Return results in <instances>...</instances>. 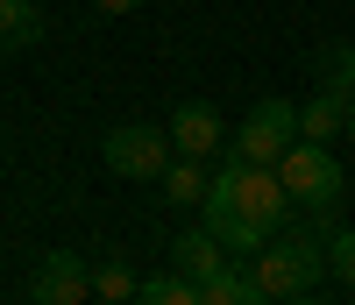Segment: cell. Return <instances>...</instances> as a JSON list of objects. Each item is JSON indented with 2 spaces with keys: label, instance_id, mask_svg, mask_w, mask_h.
Here are the masks:
<instances>
[{
  "label": "cell",
  "instance_id": "cell-11",
  "mask_svg": "<svg viewBox=\"0 0 355 305\" xmlns=\"http://www.w3.org/2000/svg\"><path fill=\"white\" fill-rule=\"evenodd\" d=\"M157 185H164L171 206H206V185H214V177L199 171V157H171V171L157 177Z\"/></svg>",
  "mask_w": 355,
  "mask_h": 305
},
{
  "label": "cell",
  "instance_id": "cell-17",
  "mask_svg": "<svg viewBox=\"0 0 355 305\" xmlns=\"http://www.w3.org/2000/svg\"><path fill=\"white\" fill-rule=\"evenodd\" d=\"M327 270L355 291V227H334V234H327Z\"/></svg>",
  "mask_w": 355,
  "mask_h": 305
},
{
  "label": "cell",
  "instance_id": "cell-7",
  "mask_svg": "<svg viewBox=\"0 0 355 305\" xmlns=\"http://www.w3.org/2000/svg\"><path fill=\"white\" fill-rule=\"evenodd\" d=\"M220 135H227V128H220V114L206 107V100H185V107L171 114V149H178V157H199V164H206V157L220 149Z\"/></svg>",
  "mask_w": 355,
  "mask_h": 305
},
{
  "label": "cell",
  "instance_id": "cell-2",
  "mask_svg": "<svg viewBox=\"0 0 355 305\" xmlns=\"http://www.w3.org/2000/svg\"><path fill=\"white\" fill-rule=\"evenodd\" d=\"M249 277L263 284V298H306L320 277H327V234L313 241V220L291 227V234H270L249 263Z\"/></svg>",
  "mask_w": 355,
  "mask_h": 305
},
{
  "label": "cell",
  "instance_id": "cell-4",
  "mask_svg": "<svg viewBox=\"0 0 355 305\" xmlns=\"http://www.w3.org/2000/svg\"><path fill=\"white\" fill-rule=\"evenodd\" d=\"M171 128H142V121H121V128H107V171L114 177H135V185H157L171 171Z\"/></svg>",
  "mask_w": 355,
  "mask_h": 305
},
{
  "label": "cell",
  "instance_id": "cell-15",
  "mask_svg": "<svg viewBox=\"0 0 355 305\" xmlns=\"http://www.w3.org/2000/svg\"><path fill=\"white\" fill-rule=\"evenodd\" d=\"M43 36V15L28 0H0V50H28Z\"/></svg>",
  "mask_w": 355,
  "mask_h": 305
},
{
  "label": "cell",
  "instance_id": "cell-16",
  "mask_svg": "<svg viewBox=\"0 0 355 305\" xmlns=\"http://www.w3.org/2000/svg\"><path fill=\"white\" fill-rule=\"evenodd\" d=\"M135 305H199V284L185 277V270H171V277H142Z\"/></svg>",
  "mask_w": 355,
  "mask_h": 305
},
{
  "label": "cell",
  "instance_id": "cell-13",
  "mask_svg": "<svg viewBox=\"0 0 355 305\" xmlns=\"http://www.w3.org/2000/svg\"><path fill=\"white\" fill-rule=\"evenodd\" d=\"M199 305H263V284L249 270H220V277L199 284Z\"/></svg>",
  "mask_w": 355,
  "mask_h": 305
},
{
  "label": "cell",
  "instance_id": "cell-20",
  "mask_svg": "<svg viewBox=\"0 0 355 305\" xmlns=\"http://www.w3.org/2000/svg\"><path fill=\"white\" fill-rule=\"evenodd\" d=\"M348 135H355V107H348Z\"/></svg>",
  "mask_w": 355,
  "mask_h": 305
},
{
  "label": "cell",
  "instance_id": "cell-5",
  "mask_svg": "<svg viewBox=\"0 0 355 305\" xmlns=\"http://www.w3.org/2000/svg\"><path fill=\"white\" fill-rule=\"evenodd\" d=\"M299 142V107L291 100H256L249 107V121L234 128V157L242 164H270L277 171V157Z\"/></svg>",
  "mask_w": 355,
  "mask_h": 305
},
{
  "label": "cell",
  "instance_id": "cell-14",
  "mask_svg": "<svg viewBox=\"0 0 355 305\" xmlns=\"http://www.w3.org/2000/svg\"><path fill=\"white\" fill-rule=\"evenodd\" d=\"M206 227H214L220 249H234V256H256L263 241H270V227H256L249 213H206Z\"/></svg>",
  "mask_w": 355,
  "mask_h": 305
},
{
  "label": "cell",
  "instance_id": "cell-3",
  "mask_svg": "<svg viewBox=\"0 0 355 305\" xmlns=\"http://www.w3.org/2000/svg\"><path fill=\"white\" fill-rule=\"evenodd\" d=\"M277 177H284L291 206H306L313 220H327V213L341 206V192H348V177H341V164H334V149H327V142H306V135L277 157Z\"/></svg>",
  "mask_w": 355,
  "mask_h": 305
},
{
  "label": "cell",
  "instance_id": "cell-9",
  "mask_svg": "<svg viewBox=\"0 0 355 305\" xmlns=\"http://www.w3.org/2000/svg\"><path fill=\"white\" fill-rule=\"evenodd\" d=\"M299 135H306V142H334V135H348V100H334L327 85H313V100L299 107Z\"/></svg>",
  "mask_w": 355,
  "mask_h": 305
},
{
  "label": "cell",
  "instance_id": "cell-19",
  "mask_svg": "<svg viewBox=\"0 0 355 305\" xmlns=\"http://www.w3.org/2000/svg\"><path fill=\"white\" fill-rule=\"evenodd\" d=\"M284 305H327V298H313V291H306V298H284Z\"/></svg>",
  "mask_w": 355,
  "mask_h": 305
},
{
  "label": "cell",
  "instance_id": "cell-12",
  "mask_svg": "<svg viewBox=\"0 0 355 305\" xmlns=\"http://www.w3.org/2000/svg\"><path fill=\"white\" fill-rule=\"evenodd\" d=\"M135 291H142V277L128 270V256H100V263H93V298H107V305H135Z\"/></svg>",
  "mask_w": 355,
  "mask_h": 305
},
{
  "label": "cell",
  "instance_id": "cell-18",
  "mask_svg": "<svg viewBox=\"0 0 355 305\" xmlns=\"http://www.w3.org/2000/svg\"><path fill=\"white\" fill-rule=\"evenodd\" d=\"M100 15H128V8H142V0H93Z\"/></svg>",
  "mask_w": 355,
  "mask_h": 305
},
{
  "label": "cell",
  "instance_id": "cell-1",
  "mask_svg": "<svg viewBox=\"0 0 355 305\" xmlns=\"http://www.w3.org/2000/svg\"><path fill=\"white\" fill-rule=\"evenodd\" d=\"M206 213H249L256 227L284 234L291 192H284V177H277L270 164H242V157H234L227 171H214V185H206Z\"/></svg>",
  "mask_w": 355,
  "mask_h": 305
},
{
  "label": "cell",
  "instance_id": "cell-6",
  "mask_svg": "<svg viewBox=\"0 0 355 305\" xmlns=\"http://www.w3.org/2000/svg\"><path fill=\"white\" fill-rule=\"evenodd\" d=\"M85 291H93V270H85V256H71V249H50L36 263V277H28V298L36 305H85Z\"/></svg>",
  "mask_w": 355,
  "mask_h": 305
},
{
  "label": "cell",
  "instance_id": "cell-10",
  "mask_svg": "<svg viewBox=\"0 0 355 305\" xmlns=\"http://www.w3.org/2000/svg\"><path fill=\"white\" fill-rule=\"evenodd\" d=\"M313 78L327 85L334 100H348V107H355V50H348V43H327V50H313Z\"/></svg>",
  "mask_w": 355,
  "mask_h": 305
},
{
  "label": "cell",
  "instance_id": "cell-8",
  "mask_svg": "<svg viewBox=\"0 0 355 305\" xmlns=\"http://www.w3.org/2000/svg\"><path fill=\"white\" fill-rule=\"evenodd\" d=\"M171 263L185 270L192 284H206V277H220V270H227V249H220V234H214V227H192V234H178V241H171Z\"/></svg>",
  "mask_w": 355,
  "mask_h": 305
}]
</instances>
